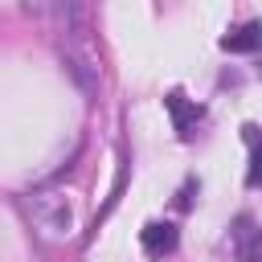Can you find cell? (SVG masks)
Returning <instances> with one entry per match:
<instances>
[{"label": "cell", "instance_id": "3957f363", "mask_svg": "<svg viewBox=\"0 0 262 262\" xmlns=\"http://www.w3.org/2000/svg\"><path fill=\"white\" fill-rule=\"evenodd\" d=\"M229 242H233V258H237V262H262V225H258L250 213H242V217L233 221Z\"/></svg>", "mask_w": 262, "mask_h": 262}, {"label": "cell", "instance_id": "8992f818", "mask_svg": "<svg viewBox=\"0 0 262 262\" xmlns=\"http://www.w3.org/2000/svg\"><path fill=\"white\" fill-rule=\"evenodd\" d=\"M164 106L172 111V123H176V131H180V139H192V123L205 115V106H196V102H188L184 98V90H172L168 98H164Z\"/></svg>", "mask_w": 262, "mask_h": 262}, {"label": "cell", "instance_id": "ba28073f", "mask_svg": "<svg viewBox=\"0 0 262 262\" xmlns=\"http://www.w3.org/2000/svg\"><path fill=\"white\" fill-rule=\"evenodd\" d=\"M246 184L262 188V139L254 143V156H250V168H246Z\"/></svg>", "mask_w": 262, "mask_h": 262}, {"label": "cell", "instance_id": "52a82bcc", "mask_svg": "<svg viewBox=\"0 0 262 262\" xmlns=\"http://www.w3.org/2000/svg\"><path fill=\"white\" fill-rule=\"evenodd\" d=\"M221 49H225V53H258V49H262V20H250V25H242L237 33L221 37Z\"/></svg>", "mask_w": 262, "mask_h": 262}, {"label": "cell", "instance_id": "277c9868", "mask_svg": "<svg viewBox=\"0 0 262 262\" xmlns=\"http://www.w3.org/2000/svg\"><path fill=\"white\" fill-rule=\"evenodd\" d=\"M61 66H66V74L78 82V90H82V94H98V70H94V61L82 53V45H66Z\"/></svg>", "mask_w": 262, "mask_h": 262}, {"label": "cell", "instance_id": "5b68a950", "mask_svg": "<svg viewBox=\"0 0 262 262\" xmlns=\"http://www.w3.org/2000/svg\"><path fill=\"white\" fill-rule=\"evenodd\" d=\"M139 242H143V250H147L151 258H164V254H172V250H176L180 233H176V225H172V221H147V225L139 229Z\"/></svg>", "mask_w": 262, "mask_h": 262}, {"label": "cell", "instance_id": "9c48e42d", "mask_svg": "<svg viewBox=\"0 0 262 262\" xmlns=\"http://www.w3.org/2000/svg\"><path fill=\"white\" fill-rule=\"evenodd\" d=\"M192 192H196V180H188V184L180 188V196H176V209H188V205H192Z\"/></svg>", "mask_w": 262, "mask_h": 262}, {"label": "cell", "instance_id": "6da1fadb", "mask_svg": "<svg viewBox=\"0 0 262 262\" xmlns=\"http://www.w3.org/2000/svg\"><path fill=\"white\" fill-rule=\"evenodd\" d=\"M29 12L49 16L53 29L66 37V45H82L90 41V0H25Z\"/></svg>", "mask_w": 262, "mask_h": 262}, {"label": "cell", "instance_id": "7a4b0ae2", "mask_svg": "<svg viewBox=\"0 0 262 262\" xmlns=\"http://www.w3.org/2000/svg\"><path fill=\"white\" fill-rule=\"evenodd\" d=\"M29 217H33L37 229H45L49 237H66L70 225H74V213H70L66 196H53V192H33V196H29Z\"/></svg>", "mask_w": 262, "mask_h": 262}]
</instances>
